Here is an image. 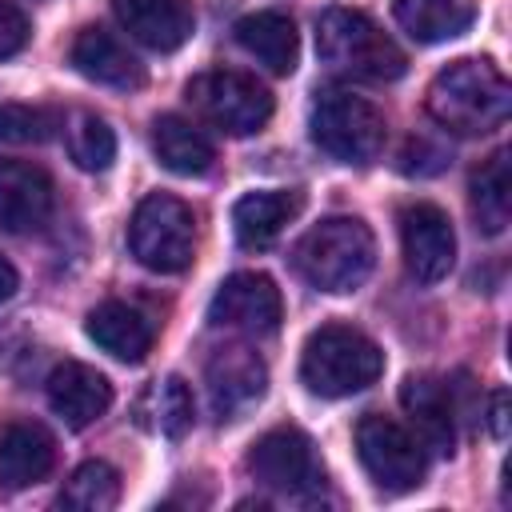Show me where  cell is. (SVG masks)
I'll return each instance as SVG.
<instances>
[{
	"label": "cell",
	"mask_w": 512,
	"mask_h": 512,
	"mask_svg": "<svg viewBox=\"0 0 512 512\" xmlns=\"http://www.w3.org/2000/svg\"><path fill=\"white\" fill-rule=\"evenodd\" d=\"M512 88L492 60H452L428 84V112L456 136H484L508 120Z\"/></svg>",
	"instance_id": "obj_1"
},
{
	"label": "cell",
	"mask_w": 512,
	"mask_h": 512,
	"mask_svg": "<svg viewBox=\"0 0 512 512\" xmlns=\"http://www.w3.org/2000/svg\"><path fill=\"white\" fill-rule=\"evenodd\" d=\"M292 268L320 292H356L376 268V236L356 216H328L296 240Z\"/></svg>",
	"instance_id": "obj_2"
},
{
	"label": "cell",
	"mask_w": 512,
	"mask_h": 512,
	"mask_svg": "<svg viewBox=\"0 0 512 512\" xmlns=\"http://www.w3.org/2000/svg\"><path fill=\"white\" fill-rule=\"evenodd\" d=\"M316 52L328 72L364 84H388L404 76L408 60L400 44L364 12L356 8H328L316 24Z\"/></svg>",
	"instance_id": "obj_3"
},
{
	"label": "cell",
	"mask_w": 512,
	"mask_h": 512,
	"mask_svg": "<svg viewBox=\"0 0 512 512\" xmlns=\"http://www.w3.org/2000/svg\"><path fill=\"white\" fill-rule=\"evenodd\" d=\"M384 372V352L376 348L372 336L348 324H324L320 332L308 336L304 356H300V380L308 392L340 400L356 396L368 384H376Z\"/></svg>",
	"instance_id": "obj_4"
},
{
	"label": "cell",
	"mask_w": 512,
	"mask_h": 512,
	"mask_svg": "<svg viewBox=\"0 0 512 512\" xmlns=\"http://www.w3.org/2000/svg\"><path fill=\"white\" fill-rule=\"evenodd\" d=\"M308 128H312L316 148L328 152L340 164L376 160L380 148H384V136H388L384 112L372 100H364L356 92H344V88H332L312 104Z\"/></svg>",
	"instance_id": "obj_5"
},
{
	"label": "cell",
	"mask_w": 512,
	"mask_h": 512,
	"mask_svg": "<svg viewBox=\"0 0 512 512\" xmlns=\"http://www.w3.org/2000/svg\"><path fill=\"white\" fill-rule=\"evenodd\" d=\"M128 248L148 272H184L196 252V216L180 196L152 192L136 204Z\"/></svg>",
	"instance_id": "obj_6"
},
{
	"label": "cell",
	"mask_w": 512,
	"mask_h": 512,
	"mask_svg": "<svg viewBox=\"0 0 512 512\" xmlns=\"http://www.w3.org/2000/svg\"><path fill=\"white\" fill-rule=\"evenodd\" d=\"M188 100L212 128H220L228 136H252L272 116V92L256 76L236 72V68L200 72L188 84Z\"/></svg>",
	"instance_id": "obj_7"
},
{
	"label": "cell",
	"mask_w": 512,
	"mask_h": 512,
	"mask_svg": "<svg viewBox=\"0 0 512 512\" xmlns=\"http://www.w3.org/2000/svg\"><path fill=\"white\" fill-rule=\"evenodd\" d=\"M356 456L364 464V472L372 476L376 488L384 492H408L424 480V444L416 440L412 428H404L392 416L368 412L356 424Z\"/></svg>",
	"instance_id": "obj_8"
},
{
	"label": "cell",
	"mask_w": 512,
	"mask_h": 512,
	"mask_svg": "<svg viewBox=\"0 0 512 512\" xmlns=\"http://www.w3.org/2000/svg\"><path fill=\"white\" fill-rule=\"evenodd\" d=\"M248 472L268 492H280V496H292V500L312 496L324 484V472H320V460L312 452V440L304 432H296V428L264 432L248 452Z\"/></svg>",
	"instance_id": "obj_9"
},
{
	"label": "cell",
	"mask_w": 512,
	"mask_h": 512,
	"mask_svg": "<svg viewBox=\"0 0 512 512\" xmlns=\"http://www.w3.org/2000/svg\"><path fill=\"white\" fill-rule=\"evenodd\" d=\"M400 248L416 284H440L456 264V232L448 212L436 204H408L400 212Z\"/></svg>",
	"instance_id": "obj_10"
},
{
	"label": "cell",
	"mask_w": 512,
	"mask_h": 512,
	"mask_svg": "<svg viewBox=\"0 0 512 512\" xmlns=\"http://www.w3.org/2000/svg\"><path fill=\"white\" fill-rule=\"evenodd\" d=\"M280 312H284L280 288L264 272H232L208 304V324L248 332V336H264L280 324Z\"/></svg>",
	"instance_id": "obj_11"
},
{
	"label": "cell",
	"mask_w": 512,
	"mask_h": 512,
	"mask_svg": "<svg viewBox=\"0 0 512 512\" xmlns=\"http://www.w3.org/2000/svg\"><path fill=\"white\" fill-rule=\"evenodd\" d=\"M208 400H212V412L220 420H232L240 416L244 408H252L260 396H264V384H268V368L264 360L244 348V344H228L220 348L212 360H208Z\"/></svg>",
	"instance_id": "obj_12"
},
{
	"label": "cell",
	"mask_w": 512,
	"mask_h": 512,
	"mask_svg": "<svg viewBox=\"0 0 512 512\" xmlns=\"http://www.w3.org/2000/svg\"><path fill=\"white\" fill-rule=\"evenodd\" d=\"M400 404L412 420V432L424 448L448 456L456 448L460 436V408L452 396V384L436 380V376H408L400 388Z\"/></svg>",
	"instance_id": "obj_13"
},
{
	"label": "cell",
	"mask_w": 512,
	"mask_h": 512,
	"mask_svg": "<svg viewBox=\"0 0 512 512\" xmlns=\"http://www.w3.org/2000/svg\"><path fill=\"white\" fill-rule=\"evenodd\" d=\"M56 188L40 164L0 160V228L4 232H36L52 216Z\"/></svg>",
	"instance_id": "obj_14"
},
{
	"label": "cell",
	"mask_w": 512,
	"mask_h": 512,
	"mask_svg": "<svg viewBox=\"0 0 512 512\" xmlns=\"http://www.w3.org/2000/svg\"><path fill=\"white\" fill-rule=\"evenodd\" d=\"M112 12L120 28L152 52H176L196 32L192 0H112Z\"/></svg>",
	"instance_id": "obj_15"
},
{
	"label": "cell",
	"mask_w": 512,
	"mask_h": 512,
	"mask_svg": "<svg viewBox=\"0 0 512 512\" xmlns=\"http://www.w3.org/2000/svg\"><path fill=\"white\" fill-rule=\"evenodd\" d=\"M48 408L68 424V428H88L112 408V384L104 372L80 360H64L52 368L48 384Z\"/></svg>",
	"instance_id": "obj_16"
},
{
	"label": "cell",
	"mask_w": 512,
	"mask_h": 512,
	"mask_svg": "<svg viewBox=\"0 0 512 512\" xmlns=\"http://www.w3.org/2000/svg\"><path fill=\"white\" fill-rule=\"evenodd\" d=\"M68 56H72V68L92 84L120 88V92H132L144 84V64L108 28H80Z\"/></svg>",
	"instance_id": "obj_17"
},
{
	"label": "cell",
	"mask_w": 512,
	"mask_h": 512,
	"mask_svg": "<svg viewBox=\"0 0 512 512\" xmlns=\"http://www.w3.org/2000/svg\"><path fill=\"white\" fill-rule=\"evenodd\" d=\"M304 196L296 188H264V192H248L236 200L232 208V232L240 240V248L260 252L268 244H276V236L300 216Z\"/></svg>",
	"instance_id": "obj_18"
},
{
	"label": "cell",
	"mask_w": 512,
	"mask_h": 512,
	"mask_svg": "<svg viewBox=\"0 0 512 512\" xmlns=\"http://www.w3.org/2000/svg\"><path fill=\"white\" fill-rule=\"evenodd\" d=\"M84 332H88V340L96 348H104L108 356H116L124 364H140L148 356V348H152V336H156L152 320L140 308L124 304V300L96 304L88 312V320H84Z\"/></svg>",
	"instance_id": "obj_19"
},
{
	"label": "cell",
	"mask_w": 512,
	"mask_h": 512,
	"mask_svg": "<svg viewBox=\"0 0 512 512\" xmlns=\"http://www.w3.org/2000/svg\"><path fill=\"white\" fill-rule=\"evenodd\" d=\"M56 468V440L48 428L16 420L0 432V488L16 492L28 484H40Z\"/></svg>",
	"instance_id": "obj_20"
},
{
	"label": "cell",
	"mask_w": 512,
	"mask_h": 512,
	"mask_svg": "<svg viewBox=\"0 0 512 512\" xmlns=\"http://www.w3.org/2000/svg\"><path fill=\"white\" fill-rule=\"evenodd\" d=\"M232 32H236V44L276 76H288L300 60V36L288 12H276V8L248 12L236 20Z\"/></svg>",
	"instance_id": "obj_21"
},
{
	"label": "cell",
	"mask_w": 512,
	"mask_h": 512,
	"mask_svg": "<svg viewBox=\"0 0 512 512\" xmlns=\"http://www.w3.org/2000/svg\"><path fill=\"white\" fill-rule=\"evenodd\" d=\"M392 16L416 44H444L472 28L476 0H392Z\"/></svg>",
	"instance_id": "obj_22"
},
{
	"label": "cell",
	"mask_w": 512,
	"mask_h": 512,
	"mask_svg": "<svg viewBox=\"0 0 512 512\" xmlns=\"http://www.w3.org/2000/svg\"><path fill=\"white\" fill-rule=\"evenodd\" d=\"M152 152L176 176H204L216 160L212 140L184 116H160L152 124Z\"/></svg>",
	"instance_id": "obj_23"
},
{
	"label": "cell",
	"mask_w": 512,
	"mask_h": 512,
	"mask_svg": "<svg viewBox=\"0 0 512 512\" xmlns=\"http://www.w3.org/2000/svg\"><path fill=\"white\" fill-rule=\"evenodd\" d=\"M468 200H472V216H476V228L488 232V236H500L508 228V216H512V180H508V148L492 152L476 172H472V184H468Z\"/></svg>",
	"instance_id": "obj_24"
},
{
	"label": "cell",
	"mask_w": 512,
	"mask_h": 512,
	"mask_svg": "<svg viewBox=\"0 0 512 512\" xmlns=\"http://www.w3.org/2000/svg\"><path fill=\"white\" fill-rule=\"evenodd\" d=\"M116 504H120V472L104 460H84L60 492V508L72 512H108Z\"/></svg>",
	"instance_id": "obj_25"
},
{
	"label": "cell",
	"mask_w": 512,
	"mask_h": 512,
	"mask_svg": "<svg viewBox=\"0 0 512 512\" xmlns=\"http://www.w3.org/2000/svg\"><path fill=\"white\" fill-rule=\"evenodd\" d=\"M68 152L84 172H104L116 160V132L100 116L76 112L68 124Z\"/></svg>",
	"instance_id": "obj_26"
},
{
	"label": "cell",
	"mask_w": 512,
	"mask_h": 512,
	"mask_svg": "<svg viewBox=\"0 0 512 512\" xmlns=\"http://www.w3.org/2000/svg\"><path fill=\"white\" fill-rule=\"evenodd\" d=\"M60 128V112L44 104H0V140L8 144H44Z\"/></svg>",
	"instance_id": "obj_27"
},
{
	"label": "cell",
	"mask_w": 512,
	"mask_h": 512,
	"mask_svg": "<svg viewBox=\"0 0 512 512\" xmlns=\"http://www.w3.org/2000/svg\"><path fill=\"white\" fill-rule=\"evenodd\" d=\"M152 404H156V428L168 440H180L192 420H196V404H192V388L180 376H168L164 384L152 388Z\"/></svg>",
	"instance_id": "obj_28"
},
{
	"label": "cell",
	"mask_w": 512,
	"mask_h": 512,
	"mask_svg": "<svg viewBox=\"0 0 512 512\" xmlns=\"http://www.w3.org/2000/svg\"><path fill=\"white\" fill-rule=\"evenodd\" d=\"M28 36H32V28H28V16H24L16 4L0 0V60L16 56V52L28 44Z\"/></svg>",
	"instance_id": "obj_29"
},
{
	"label": "cell",
	"mask_w": 512,
	"mask_h": 512,
	"mask_svg": "<svg viewBox=\"0 0 512 512\" xmlns=\"http://www.w3.org/2000/svg\"><path fill=\"white\" fill-rule=\"evenodd\" d=\"M488 432H492L496 440L508 436V392H504V388H496V392L488 396Z\"/></svg>",
	"instance_id": "obj_30"
},
{
	"label": "cell",
	"mask_w": 512,
	"mask_h": 512,
	"mask_svg": "<svg viewBox=\"0 0 512 512\" xmlns=\"http://www.w3.org/2000/svg\"><path fill=\"white\" fill-rule=\"evenodd\" d=\"M16 288H20V276H16V268L0 256V304H8V300L16 296Z\"/></svg>",
	"instance_id": "obj_31"
}]
</instances>
